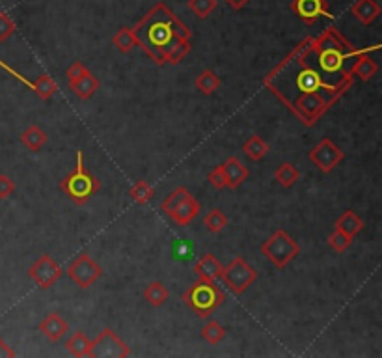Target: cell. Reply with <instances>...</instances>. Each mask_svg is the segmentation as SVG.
Returning a JSON list of instances; mask_svg holds the SVG:
<instances>
[{
	"label": "cell",
	"mask_w": 382,
	"mask_h": 358,
	"mask_svg": "<svg viewBox=\"0 0 382 358\" xmlns=\"http://www.w3.org/2000/svg\"><path fill=\"white\" fill-rule=\"evenodd\" d=\"M358 49L328 27L317 38H306L269 75L263 84L311 127L353 86L351 64Z\"/></svg>",
	"instance_id": "obj_1"
},
{
	"label": "cell",
	"mask_w": 382,
	"mask_h": 358,
	"mask_svg": "<svg viewBox=\"0 0 382 358\" xmlns=\"http://www.w3.org/2000/svg\"><path fill=\"white\" fill-rule=\"evenodd\" d=\"M136 47L157 66H178L190 52V32L164 2H159L133 27Z\"/></svg>",
	"instance_id": "obj_2"
},
{
	"label": "cell",
	"mask_w": 382,
	"mask_h": 358,
	"mask_svg": "<svg viewBox=\"0 0 382 358\" xmlns=\"http://www.w3.org/2000/svg\"><path fill=\"white\" fill-rule=\"evenodd\" d=\"M101 183L94 173L84 166V153L77 151V166L60 181V190L77 206H84L94 194H97Z\"/></svg>",
	"instance_id": "obj_3"
},
{
	"label": "cell",
	"mask_w": 382,
	"mask_h": 358,
	"mask_svg": "<svg viewBox=\"0 0 382 358\" xmlns=\"http://www.w3.org/2000/svg\"><path fill=\"white\" fill-rule=\"evenodd\" d=\"M183 302L192 310L198 317H209L211 313L218 310L226 302V293L222 287L211 280H199L185 289Z\"/></svg>",
	"instance_id": "obj_4"
},
{
	"label": "cell",
	"mask_w": 382,
	"mask_h": 358,
	"mask_svg": "<svg viewBox=\"0 0 382 358\" xmlns=\"http://www.w3.org/2000/svg\"><path fill=\"white\" fill-rule=\"evenodd\" d=\"M260 252L276 268H285L300 254V245L285 229H276L260 246Z\"/></svg>",
	"instance_id": "obj_5"
},
{
	"label": "cell",
	"mask_w": 382,
	"mask_h": 358,
	"mask_svg": "<svg viewBox=\"0 0 382 358\" xmlns=\"http://www.w3.org/2000/svg\"><path fill=\"white\" fill-rule=\"evenodd\" d=\"M220 280L233 295H243L244 291L257 280V271L244 257L237 256L233 257L227 265H224Z\"/></svg>",
	"instance_id": "obj_6"
},
{
	"label": "cell",
	"mask_w": 382,
	"mask_h": 358,
	"mask_svg": "<svg viewBox=\"0 0 382 358\" xmlns=\"http://www.w3.org/2000/svg\"><path fill=\"white\" fill-rule=\"evenodd\" d=\"M131 349L111 329H103L95 340L90 341V358H127Z\"/></svg>",
	"instance_id": "obj_7"
},
{
	"label": "cell",
	"mask_w": 382,
	"mask_h": 358,
	"mask_svg": "<svg viewBox=\"0 0 382 358\" xmlns=\"http://www.w3.org/2000/svg\"><path fill=\"white\" fill-rule=\"evenodd\" d=\"M308 159L316 164V168L319 172L330 173L334 172V168L338 166L339 162L345 159V151L341 150L338 144H334L332 138L323 136V138L310 150Z\"/></svg>",
	"instance_id": "obj_8"
},
{
	"label": "cell",
	"mask_w": 382,
	"mask_h": 358,
	"mask_svg": "<svg viewBox=\"0 0 382 358\" xmlns=\"http://www.w3.org/2000/svg\"><path fill=\"white\" fill-rule=\"evenodd\" d=\"M66 274L83 289H88L103 276V267L88 254H80L66 268Z\"/></svg>",
	"instance_id": "obj_9"
},
{
	"label": "cell",
	"mask_w": 382,
	"mask_h": 358,
	"mask_svg": "<svg viewBox=\"0 0 382 358\" xmlns=\"http://www.w3.org/2000/svg\"><path fill=\"white\" fill-rule=\"evenodd\" d=\"M64 274V268L60 267V263L55 262L49 254H43L39 256L36 262L30 265L28 268V276L32 280L34 284L38 285L39 289H49L52 285L60 280V276Z\"/></svg>",
	"instance_id": "obj_10"
},
{
	"label": "cell",
	"mask_w": 382,
	"mask_h": 358,
	"mask_svg": "<svg viewBox=\"0 0 382 358\" xmlns=\"http://www.w3.org/2000/svg\"><path fill=\"white\" fill-rule=\"evenodd\" d=\"M291 10L302 19L306 24H313L319 17H332L328 10L327 0H293Z\"/></svg>",
	"instance_id": "obj_11"
},
{
	"label": "cell",
	"mask_w": 382,
	"mask_h": 358,
	"mask_svg": "<svg viewBox=\"0 0 382 358\" xmlns=\"http://www.w3.org/2000/svg\"><path fill=\"white\" fill-rule=\"evenodd\" d=\"M372 50H377V47H373V49H358L355 60L351 64V75L353 77H358L360 80H369V78L377 75L379 64L369 56Z\"/></svg>",
	"instance_id": "obj_12"
},
{
	"label": "cell",
	"mask_w": 382,
	"mask_h": 358,
	"mask_svg": "<svg viewBox=\"0 0 382 358\" xmlns=\"http://www.w3.org/2000/svg\"><path fill=\"white\" fill-rule=\"evenodd\" d=\"M222 172H224V178H226V187L227 189H237L241 185L248 179L250 170L248 166H244V162L237 157H229L220 164Z\"/></svg>",
	"instance_id": "obj_13"
},
{
	"label": "cell",
	"mask_w": 382,
	"mask_h": 358,
	"mask_svg": "<svg viewBox=\"0 0 382 358\" xmlns=\"http://www.w3.org/2000/svg\"><path fill=\"white\" fill-rule=\"evenodd\" d=\"M38 330L49 341L58 343V341H62V338L67 334L69 324H67V321L62 317L60 313H49V315L38 324Z\"/></svg>",
	"instance_id": "obj_14"
},
{
	"label": "cell",
	"mask_w": 382,
	"mask_h": 358,
	"mask_svg": "<svg viewBox=\"0 0 382 358\" xmlns=\"http://www.w3.org/2000/svg\"><path fill=\"white\" fill-rule=\"evenodd\" d=\"M199 211H201L199 201L192 194H189L185 200H181L178 206L174 207V211L168 217L172 218L176 226H187V224H190L194 218L198 217Z\"/></svg>",
	"instance_id": "obj_15"
},
{
	"label": "cell",
	"mask_w": 382,
	"mask_h": 358,
	"mask_svg": "<svg viewBox=\"0 0 382 358\" xmlns=\"http://www.w3.org/2000/svg\"><path fill=\"white\" fill-rule=\"evenodd\" d=\"M222 268H224V265L216 259L215 254H204L198 262L194 263V273H196L199 280L216 282V280L220 278Z\"/></svg>",
	"instance_id": "obj_16"
},
{
	"label": "cell",
	"mask_w": 382,
	"mask_h": 358,
	"mask_svg": "<svg viewBox=\"0 0 382 358\" xmlns=\"http://www.w3.org/2000/svg\"><path fill=\"white\" fill-rule=\"evenodd\" d=\"M351 13L356 17V21L367 27L381 15V6L377 0H355L351 6Z\"/></svg>",
	"instance_id": "obj_17"
},
{
	"label": "cell",
	"mask_w": 382,
	"mask_h": 358,
	"mask_svg": "<svg viewBox=\"0 0 382 358\" xmlns=\"http://www.w3.org/2000/svg\"><path fill=\"white\" fill-rule=\"evenodd\" d=\"M69 88L75 92L78 99L88 101L90 97H94L95 92L99 90V80L95 77L94 73L88 71L86 75H83L80 78H77L75 83H69Z\"/></svg>",
	"instance_id": "obj_18"
},
{
	"label": "cell",
	"mask_w": 382,
	"mask_h": 358,
	"mask_svg": "<svg viewBox=\"0 0 382 358\" xmlns=\"http://www.w3.org/2000/svg\"><path fill=\"white\" fill-rule=\"evenodd\" d=\"M47 140H49L47 133H45L39 125H36V123L28 125V127L21 133V144L24 145L28 151H39L45 144H47Z\"/></svg>",
	"instance_id": "obj_19"
},
{
	"label": "cell",
	"mask_w": 382,
	"mask_h": 358,
	"mask_svg": "<svg viewBox=\"0 0 382 358\" xmlns=\"http://www.w3.org/2000/svg\"><path fill=\"white\" fill-rule=\"evenodd\" d=\"M334 229H339V231H344V234H347L349 237H353V239H355L356 235L360 234L362 229H364V220H362V218L358 217L355 211L347 209V211L341 213V217L336 220V224H334Z\"/></svg>",
	"instance_id": "obj_20"
},
{
	"label": "cell",
	"mask_w": 382,
	"mask_h": 358,
	"mask_svg": "<svg viewBox=\"0 0 382 358\" xmlns=\"http://www.w3.org/2000/svg\"><path fill=\"white\" fill-rule=\"evenodd\" d=\"M32 92L38 95L41 101H49L52 95L58 92V84L55 83V78L47 75V73H41L39 77H36L32 80Z\"/></svg>",
	"instance_id": "obj_21"
},
{
	"label": "cell",
	"mask_w": 382,
	"mask_h": 358,
	"mask_svg": "<svg viewBox=\"0 0 382 358\" xmlns=\"http://www.w3.org/2000/svg\"><path fill=\"white\" fill-rule=\"evenodd\" d=\"M194 86L204 95H213L220 86V77L213 69H204L198 77L194 78Z\"/></svg>",
	"instance_id": "obj_22"
},
{
	"label": "cell",
	"mask_w": 382,
	"mask_h": 358,
	"mask_svg": "<svg viewBox=\"0 0 382 358\" xmlns=\"http://www.w3.org/2000/svg\"><path fill=\"white\" fill-rule=\"evenodd\" d=\"M90 338L84 334L83 330H77L75 334H71L66 341V349L71 352L73 357H88L90 355Z\"/></svg>",
	"instance_id": "obj_23"
},
{
	"label": "cell",
	"mask_w": 382,
	"mask_h": 358,
	"mask_svg": "<svg viewBox=\"0 0 382 358\" xmlns=\"http://www.w3.org/2000/svg\"><path fill=\"white\" fill-rule=\"evenodd\" d=\"M274 179L282 185L283 189H291L300 179V170L291 162H282L280 166L274 170Z\"/></svg>",
	"instance_id": "obj_24"
},
{
	"label": "cell",
	"mask_w": 382,
	"mask_h": 358,
	"mask_svg": "<svg viewBox=\"0 0 382 358\" xmlns=\"http://www.w3.org/2000/svg\"><path fill=\"white\" fill-rule=\"evenodd\" d=\"M199 336H201V340L207 341L209 345H218L220 341H224L226 338V329H224V324L215 321V319H211L207 323L201 327L199 330Z\"/></svg>",
	"instance_id": "obj_25"
},
{
	"label": "cell",
	"mask_w": 382,
	"mask_h": 358,
	"mask_svg": "<svg viewBox=\"0 0 382 358\" xmlns=\"http://www.w3.org/2000/svg\"><path fill=\"white\" fill-rule=\"evenodd\" d=\"M168 296H170V291L162 282H151L144 289V299L155 308L162 306L168 301Z\"/></svg>",
	"instance_id": "obj_26"
},
{
	"label": "cell",
	"mask_w": 382,
	"mask_h": 358,
	"mask_svg": "<svg viewBox=\"0 0 382 358\" xmlns=\"http://www.w3.org/2000/svg\"><path fill=\"white\" fill-rule=\"evenodd\" d=\"M243 151L246 153L248 159H252V161H261V159L269 153V144H267L261 136L254 134V136H250V138L244 142Z\"/></svg>",
	"instance_id": "obj_27"
},
{
	"label": "cell",
	"mask_w": 382,
	"mask_h": 358,
	"mask_svg": "<svg viewBox=\"0 0 382 358\" xmlns=\"http://www.w3.org/2000/svg\"><path fill=\"white\" fill-rule=\"evenodd\" d=\"M112 45H114L120 52H123V55L131 52V50L136 47V38H134L133 28L127 27L120 28V30L114 34V38H112Z\"/></svg>",
	"instance_id": "obj_28"
},
{
	"label": "cell",
	"mask_w": 382,
	"mask_h": 358,
	"mask_svg": "<svg viewBox=\"0 0 382 358\" xmlns=\"http://www.w3.org/2000/svg\"><path fill=\"white\" fill-rule=\"evenodd\" d=\"M129 196H131L136 203H140V206H146V203L155 196V190H153V187H151L148 181L140 179V181H136V183L129 189Z\"/></svg>",
	"instance_id": "obj_29"
},
{
	"label": "cell",
	"mask_w": 382,
	"mask_h": 358,
	"mask_svg": "<svg viewBox=\"0 0 382 358\" xmlns=\"http://www.w3.org/2000/svg\"><path fill=\"white\" fill-rule=\"evenodd\" d=\"M204 226L209 229L211 234H218V231H222L227 226V217L224 215V211L215 207L204 217Z\"/></svg>",
	"instance_id": "obj_30"
},
{
	"label": "cell",
	"mask_w": 382,
	"mask_h": 358,
	"mask_svg": "<svg viewBox=\"0 0 382 358\" xmlns=\"http://www.w3.org/2000/svg\"><path fill=\"white\" fill-rule=\"evenodd\" d=\"M187 6L198 19H207L215 11L216 0H189Z\"/></svg>",
	"instance_id": "obj_31"
},
{
	"label": "cell",
	"mask_w": 382,
	"mask_h": 358,
	"mask_svg": "<svg viewBox=\"0 0 382 358\" xmlns=\"http://www.w3.org/2000/svg\"><path fill=\"white\" fill-rule=\"evenodd\" d=\"M189 194H190V192L185 189V187H178V189L174 190V192H170V194H168L167 198L162 200L161 211L164 213V215H170V213L174 211V207L178 206L181 200H185V198H187Z\"/></svg>",
	"instance_id": "obj_32"
},
{
	"label": "cell",
	"mask_w": 382,
	"mask_h": 358,
	"mask_svg": "<svg viewBox=\"0 0 382 358\" xmlns=\"http://www.w3.org/2000/svg\"><path fill=\"white\" fill-rule=\"evenodd\" d=\"M351 243H353V237H349V235L344 234V231H339V229H334L332 234L328 235V245H330V248H332L334 252H338V254L347 250L351 246Z\"/></svg>",
	"instance_id": "obj_33"
},
{
	"label": "cell",
	"mask_w": 382,
	"mask_h": 358,
	"mask_svg": "<svg viewBox=\"0 0 382 358\" xmlns=\"http://www.w3.org/2000/svg\"><path fill=\"white\" fill-rule=\"evenodd\" d=\"M15 30L17 27H15V22H13V19H11L6 11H0V43L6 41L10 36H13Z\"/></svg>",
	"instance_id": "obj_34"
},
{
	"label": "cell",
	"mask_w": 382,
	"mask_h": 358,
	"mask_svg": "<svg viewBox=\"0 0 382 358\" xmlns=\"http://www.w3.org/2000/svg\"><path fill=\"white\" fill-rule=\"evenodd\" d=\"M207 181H209L216 190L226 189V178H224V172H222L220 164L216 168H213L209 173H207Z\"/></svg>",
	"instance_id": "obj_35"
},
{
	"label": "cell",
	"mask_w": 382,
	"mask_h": 358,
	"mask_svg": "<svg viewBox=\"0 0 382 358\" xmlns=\"http://www.w3.org/2000/svg\"><path fill=\"white\" fill-rule=\"evenodd\" d=\"M15 192V181L6 176V173H0V200H6L10 198L11 194Z\"/></svg>",
	"instance_id": "obj_36"
},
{
	"label": "cell",
	"mask_w": 382,
	"mask_h": 358,
	"mask_svg": "<svg viewBox=\"0 0 382 358\" xmlns=\"http://www.w3.org/2000/svg\"><path fill=\"white\" fill-rule=\"evenodd\" d=\"M90 69L86 66H84L83 62H75L73 66H69V69L66 71V77H67V83H75L77 78H80L83 75H86Z\"/></svg>",
	"instance_id": "obj_37"
},
{
	"label": "cell",
	"mask_w": 382,
	"mask_h": 358,
	"mask_svg": "<svg viewBox=\"0 0 382 358\" xmlns=\"http://www.w3.org/2000/svg\"><path fill=\"white\" fill-rule=\"evenodd\" d=\"M15 357V351L11 349L8 343H6L2 338H0V358H13Z\"/></svg>",
	"instance_id": "obj_38"
},
{
	"label": "cell",
	"mask_w": 382,
	"mask_h": 358,
	"mask_svg": "<svg viewBox=\"0 0 382 358\" xmlns=\"http://www.w3.org/2000/svg\"><path fill=\"white\" fill-rule=\"evenodd\" d=\"M174 252H176L179 257H187V256H190V246H187V243H185V241H181V243H179V245L174 248Z\"/></svg>",
	"instance_id": "obj_39"
},
{
	"label": "cell",
	"mask_w": 382,
	"mask_h": 358,
	"mask_svg": "<svg viewBox=\"0 0 382 358\" xmlns=\"http://www.w3.org/2000/svg\"><path fill=\"white\" fill-rule=\"evenodd\" d=\"M226 2H227V4H229V6H232L233 10H243L244 6L248 4L250 0H226Z\"/></svg>",
	"instance_id": "obj_40"
}]
</instances>
